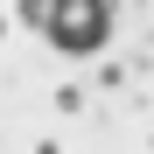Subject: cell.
Returning a JSON list of instances; mask_svg holds the SVG:
<instances>
[{"label":"cell","instance_id":"7a4b0ae2","mask_svg":"<svg viewBox=\"0 0 154 154\" xmlns=\"http://www.w3.org/2000/svg\"><path fill=\"white\" fill-rule=\"evenodd\" d=\"M14 21L21 28H49V0H14Z\"/></svg>","mask_w":154,"mask_h":154},{"label":"cell","instance_id":"6da1fadb","mask_svg":"<svg viewBox=\"0 0 154 154\" xmlns=\"http://www.w3.org/2000/svg\"><path fill=\"white\" fill-rule=\"evenodd\" d=\"M49 49L63 56H98L112 42V0H49Z\"/></svg>","mask_w":154,"mask_h":154}]
</instances>
